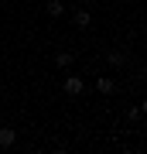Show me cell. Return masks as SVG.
Returning <instances> with one entry per match:
<instances>
[{"label": "cell", "instance_id": "obj_6", "mask_svg": "<svg viewBox=\"0 0 147 154\" xmlns=\"http://www.w3.org/2000/svg\"><path fill=\"white\" fill-rule=\"evenodd\" d=\"M48 14H51V17H62V14H65L62 0H48Z\"/></svg>", "mask_w": 147, "mask_h": 154}, {"label": "cell", "instance_id": "obj_4", "mask_svg": "<svg viewBox=\"0 0 147 154\" xmlns=\"http://www.w3.org/2000/svg\"><path fill=\"white\" fill-rule=\"evenodd\" d=\"M72 24H75V28H89L93 17H89V11H75V14H72Z\"/></svg>", "mask_w": 147, "mask_h": 154}, {"label": "cell", "instance_id": "obj_2", "mask_svg": "<svg viewBox=\"0 0 147 154\" xmlns=\"http://www.w3.org/2000/svg\"><path fill=\"white\" fill-rule=\"evenodd\" d=\"M17 144V130L14 127H0V147H14Z\"/></svg>", "mask_w": 147, "mask_h": 154}, {"label": "cell", "instance_id": "obj_3", "mask_svg": "<svg viewBox=\"0 0 147 154\" xmlns=\"http://www.w3.org/2000/svg\"><path fill=\"white\" fill-rule=\"evenodd\" d=\"M96 89H99L103 96H109V93H116V82H113L109 75H99V79H96Z\"/></svg>", "mask_w": 147, "mask_h": 154}, {"label": "cell", "instance_id": "obj_5", "mask_svg": "<svg viewBox=\"0 0 147 154\" xmlns=\"http://www.w3.org/2000/svg\"><path fill=\"white\" fill-rule=\"evenodd\" d=\"M72 62H75V55H72V51H58V55H55V65H58V69H69Z\"/></svg>", "mask_w": 147, "mask_h": 154}, {"label": "cell", "instance_id": "obj_7", "mask_svg": "<svg viewBox=\"0 0 147 154\" xmlns=\"http://www.w3.org/2000/svg\"><path fill=\"white\" fill-rule=\"evenodd\" d=\"M106 58H109V65H113V69H120L123 62H127V58H123V51H109Z\"/></svg>", "mask_w": 147, "mask_h": 154}, {"label": "cell", "instance_id": "obj_1", "mask_svg": "<svg viewBox=\"0 0 147 154\" xmlns=\"http://www.w3.org/2000/svg\"><path fill=\"white\" fill-rule=\"evenodd\" d=\"M62 86H65V93H69V96H79L82 89H86V82H82L79 75H65V82H62Z\"/></svg>", "mask_w": 147, "mask_h": 154}]
</instances>
